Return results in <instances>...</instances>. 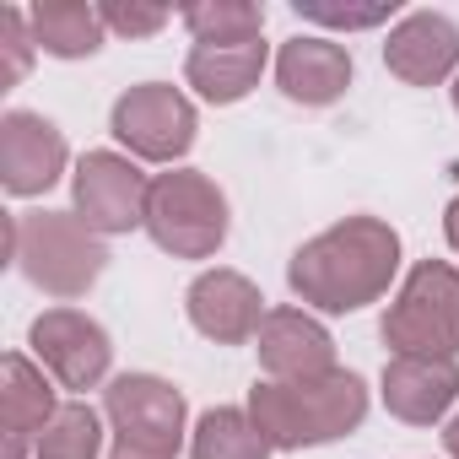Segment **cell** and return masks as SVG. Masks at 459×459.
<instances>
[{"label":"cell","instance_id":"6da1fadb","mask_svg":"<svg viewBox=\"0 0 459 459\" xmlns=\"http://www.w3.org/2000/svg\"><path fill=\"white\" fill-rule=\"evenodd\" d=\"M394 271H400L394 227L378 216H346L292 255L287 281L303 303H314L325 314H357L389 292Z\"/></svg>","mask_w":459,"mask_h":459},{"label":"cell","instance_id":"7a4b0ae2","mask_svg":"<svg viewBox=\"0 0 459 459\" xmlns=\"http://www.w3.org/2000/svg\"><path fill=\"white\" fill-rule=\"evenodd\" d=\"M249 416L265 432L271 448H319L362 427L368 416V384L357 373H319L298 384H255L249 389Z\"/></svg>","mask_w":459,"mask_h":459},{"label":"cell","instance_id":"3957f363","mask_svg":"<svg viewBox=\"0 0 459 459\" xmlns=\"http://www.w3.org/2000/svg\"><path fill=\"white\" fill-rule=\"evenodd\" d=\"M12 260L39 292L82 298L103 276L108 249L76 211H33V216H12Z\"/></svg>","mask_w":459,"mask_h":459},{"label":"cell","instance_id":"277c9868","mask_svg":"<svg viewBox=\"0 0 459 459\" xmlns=\"http://www.w3.org/2000/svg\"><path fill=\"white\" fill-rule=\"evenodd\" d=\"M146 233L173 260H211L227 238V195L195 168L157 173L146 195Z\"/></svg>","mask_w":459,"mask_h":459},{"label":"cell","instance_id":"5b68a950","mask_svg":"<svg viewBox=\"0 0 459 459\" xmlns=\"http://www.w3.org/2000/svg\"><path fill=\"white\" fill-rule=\"evenodd\" d=\"M384 346L394 357H454L459 351V271L421 260L384 314Z\"/></svg>","mask_w":459,"mask_h":459},{"label":"cell","instance_id":"8992f818","mask_svg":"<svg viewBox=\"0 0 459 459\" xmlns=\"http://www.w3.org/2000/svg\"><path fill=\"white\" fill-rule=\"evenodd\" d=\"M108 130L146 162H178L195 146V103L178 87L141 82L114 103Z\"/></svg>","mask_w":459,"mask_h":459},{"label":"cell","instance_id":"52a82bcc","mask_svg":"<svg viewBox=\"0 0 459 459\" xmlns=\"http://www.w3.org/2000/svg\"><path fill=\"white\" fill-rule=\"evenodd\" d=\"M103 416L119 432V443L146 448V454H178L184 443V394L168 378L152 373H119L103 389Z\"/></svg>","mask_w":459,"mask_h":459},{"label":"cell","instance_id":"ba28073f","mask_svg":"<svg viewBox=\"0 0 459 459\" xmlns=\"http://www.w3.org/2000/svg\"><path fill=\"white\" fill-rule=\"evenodd\" d=\"M71 195H76V216L92 233H130V227H146L152 178L119 152H87L76 162Z\"/></svg>","mask_w":459,"mask_h":459},{"label":"cell","instance_id":"9c48e42d","mask_svg":"<svg viewBox=\"0 0 459 459\" xmlns=\"http://www.w3.org/2000/svg\"><path fill=\"white\" fill-rule=\"evenodd\" d=\"M28 346L39 351V362H44L65 389H92V384L108 373V357H114L108 330H103L98 319L76 314V308H49V314H39L33 330H28Z\"/></svg>","mask_w":459,"mask_h":459},{"label":"cell","instance_id":"30bf717a","mask_svg":"<svg viewBox=\"0 0 459 459\" xmlns=\"http://www.w3.org/2000/svg\"><path fill=\"white\" fill-rule=\"evenodd\" d=\"M184 308H189V325L205 341H216V346H244L265 325V298L238 271H205V276H195V287L184 292Z\"/></svg>","mask_w":459,"mask_h":459},{"label":"cell","instance_id":"8fae6325","mask_svg":"<svg viewBox=\"0 0 459 459\" xmlns=\"http://www.w3.org/2000/svg\"><path fill=\"white\" fill-rule=\"evenodd\" d=\"M65 173V135L28 108H12L0 119V184L12 195H44Z\"/></svg>","mask_w":459,"mask_h":459},{"label":"cell","instance_id":"7c38bea8","mask_svg":"<svg viewBox=\"0 0 459 459\" xmlns=\"http://www.w3.org/2000/svg\"><path fill=\"white\" fill-rule=\"evenodd\" d=\"M260 368L276 378V384H298V378H319V373H335V341L330 330L303 314V308H271L260 335Z\"/></svg>","mask_w":459,"mask_h":459},{"label":"cell","instance_id":"4fadbf2b","mask_svg":"<svg viewBox=\"0 0 459 459\" xmlns=\"http://www.w3.org/2000/svg\"><path fill=\"white\" fill-rule=\"evenodd\" d=\"M459 400V362L454 357H389L384 362V405L411 427L443 421Z\"/></svg>","mask_w":459,"mask_h":459},{"label":"cell","instance_id":"5bb4252c","mask_svg":"<svg viewBox=\"0 0 459 459\" xmlns=\"http://www.w3.org/2000/svg\"><path fill=\"white\" fill-rule=\"evenodd\" d=\"M384 65L405 87H437L459 65V28L437 12H411L384 44Z\"/></svg>","mask_w":459,"mask_h":459},{"label":"cell","instance_id":"9a60e30c","mask_svg":"<svg viewBox=\"0 0 459 459\" xmlns=\"http://www.w3.org/2000/svg\"><path fill=\"white\" fill-rule=\"evenodd\" d=\"M60 416L55 405V384L44 378V368H33L22 351H12L0 362V427H6V459H22L28 448H39L44 427Z\"/></svg>","mask_w":459,"mask_h":459},{"label":"cell","instance_id":"2e32d148","mask_svg":"<svg viewBox=\"0 0 459 459\" xmlns=\"http://www.w3.org/2000/svg\"><path fill=\"white\" fill-rule=\"evenodd\" d=\"M276 82L292 103L325 108L351 87V55L330 39H287L276 55Z\"/></svg>","mask_w":459,"mask_h":459},{"label":"cell","instance_id":"e0dca14e","mask_svg":"<svg viewBox=\"0 0 459 459\" xmlns=\"http://www.w3.org/2000/svg\"><path fill=\"white\" fill-rule=\"evenodd\" d=\"M260 71H265V44L260 39H244V44H195L189 60H184V76H189V87L205 103H238V98H249V87L260 82Z\"/></svg>","mask_w":459,"mask_h":459},{"label":"cell","instance_id":"ac0fdd59","mask_svg":"<svg viewBox=\"0 0 459 459\" xmlns=\"http://www.w3.org/2000/svg\"><path fill=\"white\" fill-rule=\"evenodd\" d=\"M39 49H49L55 60H87L103 49V12L87 6V0H39L28 12Z\"/></svg>","mask_w":459,"mask_h":459},{"label":"cell","instance_id":"d6986e66","mask_svg":"<svg viewBox=\"0 0 459 459\" xmlns=\"http://www.w3.org/2000/svg\"><path fill=\"white\" fill-rule=\"evenodd\" d=\"M189 454H195V459H271L276 448L265 443V432L255 427L249 411L216 405V411H205V416L195 421Z\"/></svg>","mask_w":459,"mask_h":459},{"label":"cell","instance_id":"ffe728a7","mask_svg":"<svg viewBox=\"0 0 459 459\" xmlns=\"http://www.w3.org/2000/svg\"><path fill=\"white\" fill-rule=\"evenodd\" d=\"M184 28L195 33V44H244V39H260L265 6H255V0H205V6H184Z\"/></svg>","mask_w":459,"mask_h":459},{"label":"cell","instance_id":"44dd1931","mask_svg":"<svg viewBox=\"0 0 459 459\" xmlns=\"http://www.w3.org/2000/svg\"><path fill=\"white\" fill-rule=\"evenodd\" d=\"M103 427L92 405H60V416L39 437V459H98Z\"/></svg>","mask_w":459,"mask_h":459},{"label":"cell","instance_id":"7402d4cb","mask_svg":"<svg viewBox=\"0 0 459 459\" xmlns=\"http://www.w3.org/2000/svg\"><path fill=\"white\" fill-rule=\"evenodd\" d=\"M33 49H39L33 22H28L17 6H6V12H0V55H6V65H0V82L17 87V82L28 76V65H33Z\"/></svg>","mask_w":459,"mask_h":459},{"label":"cell","instance_id":"603a6c76","mask_svg":"<svg viewBox=\"0 0 459 459\" xmlns=\"http://www.w3.org/2000/svg\"><path fill=\"white\" fill-rule=\"evenodd\" d=\"M98 12H103V28L119 33V39H146L168 22V6H125V0H108Z\"/></svg>","mask_w":459,"mask_h":459},{"label":"cell","instance_id":"cb8c5ba5","mask_svg":"<svg viewBox=\"0 0 459 459\" xmlns=\"http://www.w3.org/2000/svg\"><path fill=\"white\" fill-rule=\"evenodd\" d=\"M298 12L308 22H325V28H378L389 22L394 6H373V12H346V6H325V0H298Z\"/></svg>","mask_w":459,"mask_h":459},{"label":"cell","instance_id":"d4e9b609","mask_svg":"<svg viewBox=\"0 0 459 459\" xmlns=\"http://www.w3.org/2000/svg\"><path fill=\"white\" fill-rule=\"evenodd\" d=\"M443 233H448V244L459 249V195H454V205H448V216H443Z\"/></svg>","mask_w":459,"mask_h":459},{"label":"cell","instance_id":"484cf974","mask_svg":"<svg viewBox=\"0 0 459 459\" xmlns=\"http://www.w3.org/2000/svg\"><path fill=\"white\" fill-rule=\"evenodd\" d=\"M108 459H168V454H146V448H130V443H114Z\"/></svg>","mask_w":459,"mask_h":459},{"label":"cell","instance_id":"4316f807","mask_svg":"<svg viewBox=\"0 0 459 459\" xmlns=\"http://www.w3.org/2000/svg\"><path fill=\"white\" fill-rule=\"evenodd\" d=\"M443 448H448V459H459V416L443 427Z\"/></svg>","mask_w":459,"mask_h":459},{"label":"cell","instance_id":"83f0119b","mask_svg":"<svg viewBox=\"0 0 459 459\" xmlns=\"http://www.w3.org/2000/svg\"><path fill=\"white\" fill-rule=\"evenodd\" d=\"M454 108H459V76H454Z\"/></svg>","mask_w":459,"mask_h":459}]
</instances>
